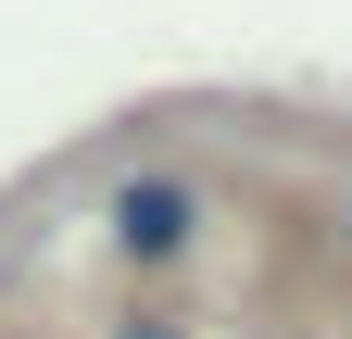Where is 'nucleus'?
<instances>
[{"mask_svg": "<svg viewBox=\"0 0 352 339\" xmlns=\"http://www.w3.org/2000/svg\"><path fill=\"white\" fill-rule=\"evenodd\" d=\"M189 214H201V201L176 189V176H151V189L113 201V239H126V251H176V239H189Z\"/></svg>", "mask_w": 352, "mask_h": 339, "instance_id": "obj_1", "label": "nucleus"}, {"mask_svg": "<svg viewBox=\"0 0 352 339\" xmlns=\"http://www.w3.org/2000/svg\"><path fill=\"white\" fill-rule=\"evenodd\" d=\"M139 339H176V327H139Z\"/></svg>", "mask_w": 352, "mask_h": 339, "instance_id": "obj_2", "label": "nucleus"}]
</instances>
